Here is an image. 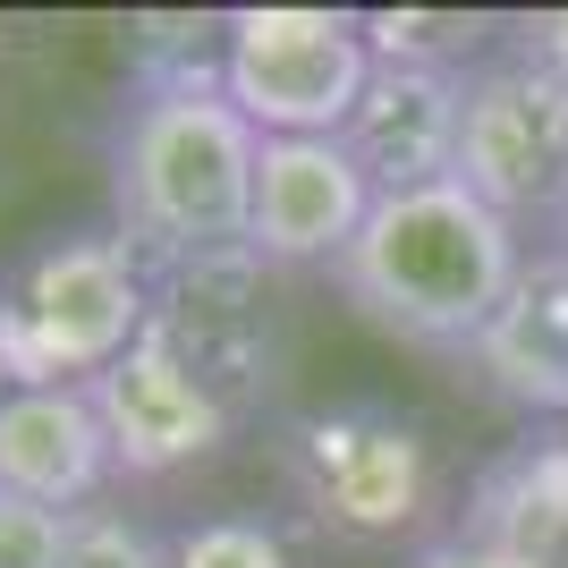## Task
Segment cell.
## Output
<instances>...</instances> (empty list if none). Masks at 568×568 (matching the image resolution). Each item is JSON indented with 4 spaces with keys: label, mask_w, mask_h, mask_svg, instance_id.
I'll return each mask as SVG.
<instances>
[{
    "label": "cell",
    "mask_w": 568,
    "mask_h": 568,
    "mask_svg": "<svg viewBox=\"0 0 568 568\" xmlns=\"http://www.w3.org/2000/svg\"><path fill=\"white\" fill-rule=\"evenodd\" d=\"M255 162L263 128L221 94L204 60L144 69L136 102L111 128V230L153 272L237 255L255 230Z\"/></svg>",
    "instance_id": "cell-1"
},
{
    "label": "cell",
    "mask_w": 568,
    "mask_h": 568,
    "mask_svg": "<svg viewBox=\"0 0 568 568\" xmlns=\"http://www.w3.org/2000/svg\"><path fill=\"white\" fill-rule=\"evenodd\" d=\"M518 272L526 230H509L493 204H475L458 179H442L416 195H382L365 237L332 263V288L382 339L467 356L500 314V297L518 288Z\"/></svg>",
    "instance_id": "cell-2"
},
{
    "label": "cell",
    "mask_w": 568,
    "mask_h": 568,
    "mask_svg": "<svg viewBox=\"0 0 568 568\" xmlns=\"http://www.w3.org/2000/svg\"><path fill=\"white\" fill-rule=\"evenodd\" d=\"M153 332V263L119 230L43 237L0 288V390L94 382Z\"/></svg>",
    "instance_id": "cell-3"
},
{
    "label": "cell",
    "mask_w": 568,
    "mask_h": 568,
    "mask_svg": "<svg viewBox=\"0 0 568 568\" xmlns=\"http://www.w3.org/2000/svg\"><path fill=\"white\" fill-rule=\"evenodd\" d=\"M281 475L297 509L339 544H399L433 509V442L382 399L306 407L281 425Z\"/></svg>",
    "instance_id": "cell-4"
},
{
    "label": "cell",
    "mask_w": 568,
    "mask_h": 568,
    "mask_svg": "<svg viewBox=\"0 0 568 568\" xmlns=\"http://www.w3.org/2000/svg\"><path fill=\"white\" fill-rule=\"evenodd\" d=\"M213 77L263 136H339L374 85L356 9H230Z\"/></svg>",
    "instance_id": "cell-5"
},
{
    "label": "cell",
    "mask_w": 568,
    "mask_h": 568,
    "mask_svg": "<svg viewBox=\"0 0 568 568\" xmlns=\"http://www.w3.org/2000/svg\"><path fill=\"white\" fill-rule=\"evenodd\" d=\"M458 187L493 204L509 230L568 221V85L526 51H484L467 69V128H458Z\"/></svg>",
    "instance_id": "cell-6"
},
{
    "label": "cell",
    "mask_w": 568,
    "mask_h": 568,
    "mask_svg": "<svg viewBox=\"0 0 568 568\" xmlns=\"http://www.w3.org/2000/svg\"><path fill=\"white\" fill-rule=\"evenodd\" d=\"M85 399H94L102 433H111L119 475H136V484L204 467V458L230 450V433H237V407L221 399L179 348H162L153 332L119 356V365H102V374L85 382Z\"/></svg>",
    "instance_id": "cell-7"
},
{
    "label": "cell",
    "mask_w": 568,
    "mask_h": 568,
    "mask_svg": "<svg viewBox=\"0 0 568 568\" xmlns=\"http://www.w3.org/2000/svg\"><path fill=\"white\" fill-rule=\"evenodd\" d=\"M374 179L365 162L348 153V136H263V162H255V246L263 272H332L348 255L365 221H374Z\"/></svg>",
    "instance_id": "cell-8"
},
{
    "label": "cell",
    "mask_w": 568,
    "mask_h": 568,
    "mask_svg": "<svg viewBox=\"0 0 568 568\" xmlns=\"http://www.w3.org/2000/svg\"><path fill=\"white\" fill-rule=\"evenodd\" d=\"M153 339L179 348L230 407H246L272 382V314H263V263L255 246L204 263L153 272Z\"/></svg>",
    "instance_id": "cell-9"
},
{
    "label": "cell",
    "mask_w": 568,
    "mask_h": 568,
    "mask_svg": "<svg viewBox=\"0 0 568 568\" xmlns=\"http://www.w3.org/2000/svg\"><path fill=\"white\" fill-rule=\"evenodd\" d=\"M458 128H467V69H416L374 60V85L348 111V153L365 162L374 195H416L458 179Z\"/></svg>",
    "instance_id": "cell-10"
},
{
    "label": "cell",
    "mask_w": 568,
    "mask_h": 568,
    "mask_svg": "<svg viewBox=\"0 0 568 568\" xmlns=\"http://www.w3.org/2000/svg\"><path fill=\"white\" fill-rule=\"evenodd\" d=\"M111 433H102L85 382H43V390H0V493L43 500L60 518L94 509L111 493Z\"/></svg>",
    "instance_id": "cell-11"
},
{
    "label": "cell",
    "mask_w": 568,
    "mask_h": 568,
    "mask_svg": "<svg viewBox=\"0 0 568 568\" xmlns=\"http://www.w3.org/2000/svg\"><path fill=\"white\" fill-rule=\"evenodd\" d=\"M467 374L518 416H560L568 425V255L535 246L518 288L500 297L484 339L467 348Z\"/></svg>",
    "instance_id": "cell-12"
},
{
    "label": "cell",
    "mask_w": 568,
    "mask_h": 568,
    "mask_svg": "<svg viewBox=\"0 0 568 568\" xmlns=\"http://www.w3.org/2000/svg\"><path fill=\"white\" fill-rule=\"evenodd\" d=\"M475 34H484V18H458V9H365V43H374V60L475 69Z\"/></svg>",
    "instance_id": "cell-13"
},
{
    "label": "cell",
    "mask_w": 568,
    "mask_h": 568,
    "mask_svg": "<svg viewBox=\"0 0 568 568\" xmlns=\"http://www.w3.org/2000/svg\"><path fill=\"white\" fill-rule=\"evenodd\" d=\"M60 568H170V535L144 526V518H128V509H111V500H94V509L69 518Z\"/></svg>",
    "instance_id": "cell-14"
},
{
    "label": "cell",
    "mask_w": 568,
    "mask_h": 568,
    "mask_svg": "<svg viewBox=\"0 0 568 568\" xmlns=\"http://www.w3.org/2000/svg\"><path fill=\"white\" fill-rule=\"evenodd\" d=\"M170 568H297L263 518H195L170 535Z\"/></svg>",
    "instance_id": "cell-15"
},
{
    "label": "cell",
    "mask_w": 568,
    "mask_h": 568,
    "mask_svg": "<svg viewBox=\"0 0 568 568\" xmlns=\"http://www.w3.org/2000/svg\"><path fill=\"white\" fill-rule=\"evenodd\" d=\"M60 551H69V518L60 509L0 493V568H60Z\"/></svg>",
    "instance_id": "cell-16"
},
{
    "label": "cell",
    "mask_w": 568,
    "mask_h": 568,
    "mask_svg": "<svg viewBox=\"0 0 568 568\" xmlns=\"http://www.w3.org/2000/svg\"><path fill=\"white\" fill-rule=\"evenodd\" d=\"M407 568H544V560H526V551H509V544H493V535H433V544H416L407 551Z\"/></svg>",
    "instance_id": "cell-17"
},
{
    "label": "cell",
    "mask_w": 568,
    "mask_h": 568,
    "mask_svg": "<svg viewBox=\"0 0 568 568\" xmlns=\"http://www.w3.org/2000/svg\"><path fill=\"white\" fill-rule=\"evenodd\" d=\"M509 51H526L535 69H551L568 85V9H535V18H518V43Z\"/></svg>",
    "instance_id": "cell-18"
},
{
    "label": "cell",
    "mask_w": 568,
    "mask_h": 568,
    "mask_svg": "<svg viewBox=\"0 0 568 568\" xmlns=\"http://www.w3.org/2000/svg\"><path fill=\"white\" fill-rule=\"evenodd\" d=\"M544 246H560V255H568V221H560V230H551V237H544Z\"/></svg>",
    "instance_id": "cell-19"
}]
</instances>
